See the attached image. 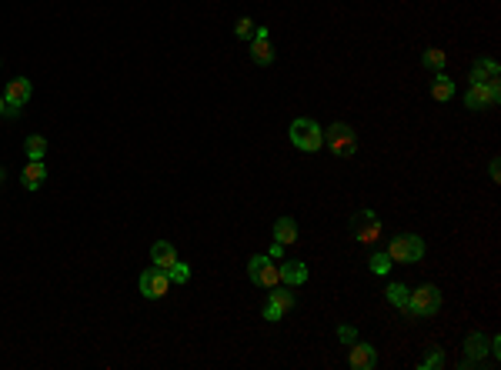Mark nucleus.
Masks as SVG:
<instances>
[{"label": "nucleus", "mask_w": 501, "mask_h": 370, "mask_svg": "<svg viewBox=\"0 0 501 370\" xmlns=\"http://www.w3.org/2000/svg\"><path fill=\"white\" fill-rule=\"evenodd\" d=\"M248 277L250 284H257V287H275L277 284V267H275V257H264V254H257V257H250L248 260Z\"/></svg>", "instance_id": "obj_6"}, {"label": "nucleus", "mask_w": 501, "mask_h": 370, "mask_svg": "<svg viewBox=\"0 0 501 370\" xmlns=\"http://www.w3.org/2000/svg\"><path fill=\"white\" fill-rule=\"evenodd\" d=\"M137 287H141V294L148 297V300H157V297H164V294H167L171 280H167V273L161 271V267H150V271L141 273Z\"/></svg>", "instance_id": "obj_9"}, {"label": "nucleus", "mask_w": 501, "mask_h": 370, "mask_svg": "<svg viewBox=\"0 0 501 370\" xmlns=\"http://www.w3.org/2000/svg\"><path fill=\"white\" fill-rule=\"evenodd\" d=\"M491 350V341L485 337V334H468V341H465V360H461V367H478L481 360H485V354Z\"/></svg>", "instance_id": "obj_11"}, {"label": "nucleus", "mask_w": 501, "mask_h": 370, "mask_svg": "<svg viewBox=\"0 0 501 370\" xmlns=\"http://www.w3.org/2000/svg\"><path fill=\"white\" fill-rule=\"evenodd\" d=\"M24 150H27L30 160H44V153H47V140H44L40 134H30V137L24 140Z\"/></svg>", "instance_id": "obj_20"}, {"label": "nucleus", "mask_w": 501, "mask_h": 370, "mask_svg": "<svg viewBox=\"0 0 501 370\" xmlns=\"http://www.w3.org/2000/svg\"><path fill=\"white\" fill-rule=\"evenodd\" d=\"M3 110H7V100L0 97V114H3Z\"/></svg>", "instance_id": "obj_31"}, {"label": "nucleus", "mask_w": 501, "mask_h": 370, "mask_svg": "<svg viewBox=\"0 0 501 370\" xmlns=\"http://www.w3.org/2000/svg\"><path fill=\"white\" fill-rule=\"evenodd\" d=\"M288 137H291V144L298 150H304V153H318V150L325 147V130L311 121V117H294L291 127H288Z\"/></svg>", "instance_id": "obj_1"}, {"label": "nucleus", "mask_w": 501, "mask_h": 370, "mask_svg": "<svg viewBox=\"0 0 501 370\" xmlns=\"http://www.w3.org/2000/svg\"><path fill=\"white\" fill-rule=\"evenodd\" d=\"M281 254H284V244H277V241H275V247H271V250H268V257H275V260H277V257H281Z\"/></svg>", "instance_id": "obj_29"}, {"label": "nucleus", "mask_w": 501, "mask_h": 370, "mask_svg": "<svg viewBox=\"0 0 501 370\" xmlns=\"http://www.w3.org/2000/svg\"><path fill=\"white\" fill-rule=\"evenodd\" d=\"M275 241L277 244H294L298 241V223L291 221V217H277L275 221Z\"/></svg>", "instance_id": "obj_17"}, {"label": "nucleus", "mask_w": 501, "mask_h": 370, "mask_svg": "<svg viewBox=\"0 0 501 370\" xmlns=\"http://www.w3.org/2000/svg\"><path fill=\"white\" fill-rule=\"evenodd\" d=\"M384 294H388V304H395V307L404 310V307H408V294H411V291H408L404 284H388V291H384Z\"/></svg>", "instance_id": "obj_22"}, {"label": "nucleus", "mask_w": 501, "mask_h": 370, "mask_svg": "<svg viewBox=\"0 0 501 370\" xmlns=\"http://www.w3.org/2000/svg\"><path fill=\"white\" fill-rule=\"evenodd\" d=\"M325 147L334 153V157H351L354 150H358V137H354V130H351L348 123H331L325 130Z\"/></svg>", "instance_id": "obj_4"}, {"label": "nucleus", "mask_w": 501, "mask_h": 370, "mask_svg": "<svg viewBox=\"0 0 501 370\" xmlns=\"http://www.w3.org/2000/svg\"><path fill=\"white\" fill-rule=\"evenodd\" d=\"M34 94V87H30V80L27 77H14L7 87H3V100H7V114H17L21 107H27V100Z\"/></svg>", "instance_id": "obj_8"}, {"label": "nucleus", "mask_w": 501, "mask_h": 370, "mask_svg": "<svg viewBox=\"0 0 501 370\" xmlns=\"http://www.w3.org/2000/svg\"><path fill=\"white\" fill-rule=\"evenodd\" d=\"M411 317H434L438 310H441V291L438 287H418V291H411L408 294V307H404Z\"/></svg>", "instance_id": "obj_3"}, {"label": "nucleus", "mask_w": 501, "mask_h": 370, "mask_svg": "<svg viewBox=\"0 0 501 370\" xmlns=\"http://www.w3.org/2000/svg\"><path fill=\"white\" fill-rule=\"evenodd\" d=\"M498 74H501V67L495 60L485 57V60H475V64H471V77H468V80H471V84H491V80H498Z\"/></svg>", "instance_id": "obj_15"}, {"label": "nucleus", "mask_w": 501, "mask_h": 370, "mask_svg": "<svg viewBox=\"0 0 501 370\" xmlns=\"http://www.w3.org/2000/svg\"><path fill=\"white\" fill-rule=\"evenodd\" d=\"M304 280H307V264H301V260H284L277 267V284H284V287H301Z\"/></svg>", "instance_id": "obj_13"}, {"label": "nucleus", "mask_w": 501, "mask_h": 370, "mask_svg": "<svg viewBox=\"0 0 501 370\" xmlns=\"http://www.w3.org/2000/svg\"><path fill=\"white\" fill-rule=\"evenodd\" d=\"M338 341H341V344H354V341H358V330H354V327H351V323H341V327H338Z\"/></svg>", "instance_id": "obj_27"}, {"label": "nucleus", "mask_w": 501, "mask_h": 370, "mask_svg": "<svg viewBox=\"0 0 501 370\" xmlns=\"http://www.w3.org/2000/svg\"><path fill=\"white\" fill-rule=\"evenodd\" d=\"M150 260H154V267H161V271H167L171 264L177 260V250L171 241H157V244L150 247Z\"/></svg>", "instance_id": "obj_16"}, {"label": "nucleus", "mask_w": 501, "mask_h": 370, "mask_svg": "<svg viewBox=\"0 0 501 370\" xmlns=\"http://www.w3.org/2000/svg\"><path fill=\"white\" fill-rule=\"evenodd\" d=\"M388 257L395 264H418L425 257V241L418 234H398L391 244H388Z\"/></svg>", "instance_id": "obj_2"}, {"label": "nucleus", "mask_w": 501, "mask_h": 370, "mask_svg": "<svg viewBox=\"0 0 501 370\" xmlns=\"http://www.w3.org/2000/svg\"><path fill=\"white\" fill-rule=\"evenodd\" d=\"M268 300H271V304H275L277 310H284V314H288V310H291V307H294V291H291V287H271V297H268Z\"/></svg>", "instance_id": "obj_19"}, {"label": "nucleus", "mask_w": 501, "mask_h": 370, "mask_svg": "<svg viewBox=\"0 0 501 370\" xmlns=\"http://www.w3.org/2000/svg\"><path fill=\"white\" fill-rule=\"evenodd\" d=\"M0 184H3V171H0Z\"/></svg>", "instance_id": "obj_32"}, {"label": "nucleus", "mask_w": 501, "mask_h": 370, "mask_svg": "<svg viewBox=\"0 0 501 370\" xmlns=\"http://www.w3.org/2000/svg\"><path fill=\"white\" fill-rule=\"evenodd\" d=\"M250 57H254L257 67H271V64H275V47H271V40H268V27H254Z\"/></svg>", "instance_id": "obj_10"}, {"label": "nucleus", "mask_w": 501, "mask_h": 370, "mask_svg": "<svg viewBox=\"0 0 501 370\" xmlns=\"http://www.w3.org/2000/svg\"><path fill=\"white\" fill-rule=\"evenodd\" d=\"M234 34H237L241 40H248V37H254V21H250V17H241V21L234 24Z\"/></svg>", "instance_id": "obj_26"}, {"label": "nucleus", "mask_w": 501, "mask_h": 370, "mask_svg": "<svg viewBox=\"0 0 501 370\" xmlns=\"http://www.w3.org/2000/svg\"><path fill=\"white\" fill-rule=\"evenodd\" d=\"M164 273H167V280H171V284H187V280H191V267H187L184 260H174V264H171Z\"/></svg>", "instance_id": "obj_23"}, {"label": "nucleus", "mask_w": 501, "mask_h": 370, "mask_svg": "<svg viewBox=\"0 0 501 370\" xmlns=\"http://www.w3.org/2000/svg\"><path fill=\"white\" fill-rule=\"evenodd\" d=\"M348 364L354 370H375L377 350L371 344H361V341H354V344H351V354H348Z\"/></svg>", "instance_id": "obj_12"}, {"label": "nucleus", "mask_w": 501, "mask_h": 370, "mask_svg": "<svg viewBox=\"0 0 501 370\" xmlns=\"http://www.w3.org/2000/svg\"><path fill=\"white\" fill-rule=\"evenodd\" d=\"M421 64H425L428 71H445V64H448V57H445V50L431 47V50H425V57H421Z\"/></svg>", "instance_id": "obj_21"}, {"label": "nucleus", "mask_w": 501, "mask_h": 370, "mask_svg": "<svg viewBox=\"0 0 501 370\" xmlns=\"http://www.w3.org/2000/svg\"><path fill=\"white\" fill-rule=\"evenodd\" d=\"M391 264H395V260L388 257V250H384V254H375V257L368 260V267H371V273H377V277H384V273L391 271Z\"/></svg>", "instance_id": "obj_25"}, {"label": "nucleus", "mask_w": 501, "mask_h": 370, "mask_svg": "<svg viewBox=\"0 0 501 370\" xmlns=\"http://www.w3.org/2000/svg\"><path fill=\"white\" fill-rule=\"evenodd\" d=\"M501 100V84L491 80V84H471L468 94H465V107L468 110H485V107H495Z\"/></svg>", "instance_id": "obj_5"}, {"label": "nucleus", "mask_w": 501, "mask_h": 370, "mask_svg": "<svg viewBox=\"0 0 501 370\" xmlns=\"http://www.w3.org/2000/svg\"><path fill=\"white\" fill-rule=\"evenodd\" d=\"M44 180H47V167H44V160H27L24 173H21V184H24L27 190H40Z\"/></svg>", "instance_id": "obj_14"}, {"label": "nucleus", "mask_w": 501, "mask_h": 370, "mask_svg": "<svg viewBox=\"0 0 501 370\" xmlns=\"http://www.w3.org/2000/svg\"><path fill=\"white\" fill-rule=\"evenodd\" d=\"M498 177H501V164H498V160H491V180L498 184Z\"/></svg>", "instance_id": "obj_30"}, {"label": "nucleus", "mask_w": 501, "mask_h": 370, "mask_svg": "<svg viewBox=\"0 0 501 370\" xmlns=\"http://www.w3.org/2000/svg\"><path fill=\"white\" fill-rule=\"evenodd\" d=\"M261 314H264V321H281V317H284V310H277L271 300L264 304V310H261Z\"/></svg>", "instance_id": "obj_28"}, {"label": "nucleus", "mask_w": 501, "mask_h": 370, "mask_svg": "<svg viewBox=\"0 0 501 370\" xmlns=\"http://www.w3.org/2000/svg\"><path fill=\"white\" fill-rule=\"evenodd\" d=\"M351 234L361 244H375L377 237H381V221L375 217V210H358L354 221H351Z\"/></svg>", "instance_id": "obj_7"}, {"label": "nucleus", "mask_w": 501, "mask_h": 370, "mask_svg": "<svg viewBox=\"0 0 501 370\" xmlns=\"http://www.w3.org/2000/svg\"><path fill=\"white\" fill-rule=\"evenodd\" d=\"M431 97L438 100V103H445V100L454 97V80H451L448 74H441L438 71V77H434V84H431Z\"/></svg>", "instance_id": "obj_18"}, {"label": "nucleus", "mask_w": 501, "mask_h": 370, "mask_svg": "<svg viewBox=\"0 0 501 370\" xmlns=\"http://www.w3.org/2000/svg\"><path fill=\"white\" fill-rule=\"evenodd\" d=\"M445 367V350L441 347H431L425 357H421V370H441Z\"/></svg>", "instance_id": "obj_24"}]
</instances>
